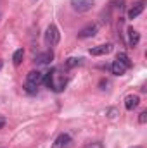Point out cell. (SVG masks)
Returning a JSON list of instances; mask_svg holds the SVG:
<instances>
[{
  "label": "cell",
  "instance_id": "cell-1",
  "mask_svg": "<svg viewBox=\"0 0 147 148\" xmlns=\"http://www.w3.org/2000/svg\"><path fill=\"white\" fill-rule=\"evenodd\" d=\"M43 81H45V84L50 88V90H54V91H62L64 90V86H66V76L61 73L59 69H52L50 73H47V76L43 77Z\"/></svg>",
  "mask_w": 147,
  "mask_h": 148
},
{
  "label": "cell",
  "instance_id": "cell-2",
  "mask_svg": "<svg viewBox=\"0 0 147 148\" xmlns=\"http://www.w3.org/2000/svg\"><path fill=\"white\" fill-rule=\"evenodd\" d=\"M43 83V74L40 71H30L28 76H26V91L28 93H35L38 90V86Z\"/></svg>",
  "mask_w": 147,
  "mask_h": 148
},
{
  "label": "cell",
  "instance_id": "cell-3",
  "mask_svg": "<svg viewBox=\"0 0 147 148\" xmlns=\"http://www.w3.org/2000/svg\"><path fill=\"white\" fill-rule=\"evenodd\" d=\"M59 40H61L59 28H57L55 24H50V26L47 28V31H45V41H47V45L55 47V45L59 43Z\"/></svg>",
  "mask_w": 147,
  "mask_h": 148
},
{
  "label": "cell",
  "instance_id": "cell-4",
  "mask_svg": "<svg viewBox=\"0 0 147 148\" xmlns=\"http://www.w3.org/2000/svg\"><path fill=\"white\" fill-rule=\"evenodd\" d=\"M95 0H71V7L76 12H88L94 7Z\"/></svg>",
  "mask_w": 147,
  "mask_h": 148
},
{
  "label": "cell",
  "instance_id": "cell-5",
  "mask_svg": "<svg viewBox=\"0 0 147 148\" xmlns=\"http://www.w3.org/2000/svg\"><path fill=\"white\" fill-rule=\"evenodd\" d=\"M71 145V136L68 133H62L55 138V141L52 143V148H68Z\"/></svg>",
  "mask_w": 147,
  "mask_h": 148
},
{
  "label": "cell",
  "instance_id": "cell-6",
  "mask_svg": "<svg viewBox=\"0 0 147 148\" xmlns=\"http://www.w3.org/2000/svg\"><path fill=\"white\" fill-rule=\"evenodd\" d=\"M139 103H140V97L139 95H128L126 98H125V109L126 110H135L137 107H139Z\"/></svg>",
  "mask_w": 147,
  "mask_h": 148
},
{
  "label": "cell",
  "instance_id": "cell-7",
  "mask_svg": "<svg viewBox=\"0 0 147 148\" xmlns=\"http://www.w3.org/2000/svg\"><path fill=\"white\" fill-rule=\"evenodd\" d=\"M97 24H87L80 33H78V38H81V40H85V38H92L95 36V33H97Z\"/></svg>",
  "mask_w": 147,
  "mask_h": 148
},
{
  "label": "cell",
  "instance_id": "cell-8",
  "mask_svg": "<svg viewBox=\"0 0 147 148\" xmlns=\"http://www.w3.org/2000/svg\"><path fill=\"white\" fill-rule=\"evenodd\" d=\"M111 50H112V45H111V43L99 45V47L90 48V55H95V57H99V55H106V53H109Z\"/></svg>",
  "mask_w": 147,
  "mask_h": 148
},
{
  "label": "cell",
  "instance_id": "cell-9",
  "mask_svg": "<svg viewBox=\"0 0 147 148\" xmlns=\"http://www.w3.org/2000/svg\"><path fill=\"white\" fill-rule=\"evenodd\" d=\"M142 12H144V0L137 2V3H135V5L128 10V19H137Z\"/></svg>",
  "mask_w": 147,
  "mask_h": 148
},
{
  "label": "cell",
  "instance_id": "cell-10",
  "mask_svg": "<svg viewBox=\"0 0 147 148\" xmlns=\"http://www.w3.org/2000/svg\"><path fill=\"white\" fill-rule=\"evenodd\" d=\"M139 41H140L139 31H135L133 28H130V29H128V45H130V48H135V47L139 45Z\"/></svg>",
  "mask_w": 147,
  "mask_h": 148
},
{
  "label": "cell",
  "instance_id": "cell-11",
  "mask_svg": "<svg viewBox=\"0 0 147 148\" xmlns=\"http://www.w3.org/2000/svg\"><path fill=\"white\" fill-rule=\"evenodd\" d=\"M52 59H54V53L52 52H45V53H40V55L35 57V62L40 64V66H43V64H49Z\"/></svg>",
  "mask_w": 147,
  "mask_h": 148
},
{
  "label": "cell",
  "instance_id": "cell-12",
  "mask_svg": "<svg viewBox=\"0 0 147 148\" xmlns=\"http://www.w3.org/2000/svg\"><path fill=\"white\" fill-rule=\"evenodd\" d=\"M111 71H112V74H116V76H123V74L126 73V67L119 60H114L112 66H111Z\"/></svg>",
  "mask_w": 147,
  "mask_h": 148
},
{
  "label": "cell",
  "instance_id": "cell-13",
  "mask_svg": "<svg viewBox=\"0 0 147 148\" xmlns=\"http://www.w3.org/2000/svg\"><path fill=\"white\" fill-rule=\"evenodd\" d=\"M116 60H119V62H121L126 69H130V67H132V60H130V57H128L126 53H123V52H119V53H118Z\"/></svg>",
  "mask_w": 147,
  "mask_h": 148
},
{
  "label": "cell",
  "instance_id": "cell-14",
  "mask_svg": "<svg viewBox=\"0 0 147 148\" xmlns=\"http://www.w3.org/2000/svg\"><path fill=\"white\" fill-rule=\"evenodd\" d=\"M23 57H24V50H23V48H19V50H16V52H14V55H12V60H14V66H19V64L23 62Z\"/></svg>",
  "mask_w": 147,
  "mask_h": 148
},
{
  "label": "cell",
  "instance_id": "cell-15",
  "mask_svg": "<svg viewBox=\"0 0 147 148\" xmlns=\"http://www.w3.org/2000/svg\"><path fill=\"white\" fill-rule=\"evenodd\" d=\"M81 60H83V59H76V57H71V59H68L66 66H68V67H74V66H80V64H81Z\"/></svg>",
  "mask_w": 147,
  "mask_h": 148
},
{
  "label": "cell",
  "instance_id": "cell-16",
  "mask_svg": "<svg viewBox=\"0 0 147 148\" xmlns=\"http://www.w3.org/2000/svg\"><path fill=\"white\" fill-rule=\"evenodd\" d=\"M139 122H140V124H146V122H147V110L140 112V117H139Z\"/></svg>",
  "mask_w": 147,
  "mask_h": 148
},
{
  "label": "cell",
  "instance_id": "cell-17",
  "mask_svg": "<svg viewBox=\"0 0 147 148\" xmlns=\"http://www.w3.org/2000/svg\"><path fill=\"white\" fill-rule=\"evenodd\" d=\"M87 148H102V147H101L99 143H92V145H88Z\"/></svg>",
  "mask_w": 147,
  "mask_h": 148
},
{
  "label": "cell",
  "instance_id": "cell-18",
  "mask_svg": "<svg viewBox=\"0 0 147 148\" xmlns=\"http://www.w3.org/2000/svg\"><path fill=\"white\" fill-rule=\"evenodd\" d=\"M3 126H5V119H3V117H0V129H2Z\"/></svg>",
  "mask_w": 147,
  "mask_h": 148
},
{
  "label": "cell",
  "instance_id": "cell-19",
  "mask_svg": "<svg viewBox=\"0 0 147 148\" xmlns=\"http://www.w3.org/2000/svg\"><path fill=\"white\" fill-rule=\"evenodd\" d=\"M2 67H3V62H2V60H0V69H2Z\"/></svg>",
  "mask_w": 147,
  "mask_h": 148
},
{
  "label": "cell",
  "instance_id": "cell-20",
  "mask_svg": "<svg viewBox=\"0 0 147 148\" xmlns=\"http://www.w3.org/2000/svg\"><path fill=\"white\" fill-rule=\"evenodd\" d=\"M132 148H144V147H132Z\"/></svg>",
  "mask_w": 147,
  "mask_h": 148
}]
</instances>
